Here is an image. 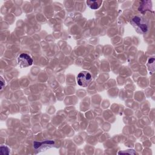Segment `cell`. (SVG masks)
Segmentation results:
<instances>
[{"label":"cell","instance_id":"obj_1","mask_svg":"<svg viewBox=\"0 0 155 155\" xmlns=\"http://www.w3.org/2000/svg\"><path fill=\"white\" fill-rule=\"evenodd\" d=\"M77 79L79 86L82 87H86L89 86L92 82V77L90 73L86 71H83L78 74Z\"/></svg>","mask_w":155,"mask_h":155},{"label":"cell","instance_id":"obj_2","mask_svg":"<svg viewBox=\"0 0 155 155\" xmlns=\"http://www.w3.org/2000/svg\"><path fill=\"white\" fill-rule=\"evenodd\" d=\"M18 63L21 68L27 67L32 65L33 60L27 54H22L18 58Z\"/></svg>","mask_w":155,"mask_h":155},{"label":"cell","instance_id":"obj_3","mask_svg":"<svg viewBox=\"0 0 155 155\" xmlns=\"http://www.w3.org/2000/svg\"><path fill=\"white\" fill-rule=\"evenodd\" d=\"M132 24L135 26V27L140 30L141 32L145 33L148 30L147 24H146L142 18L136 16L132 20Z\"/></svg>","mask_w":155,"mask_h":155},{"label":"cell","instance_id":"obj_4","mask_svg":"<svg viewBox=\"0 0 155 155\" xmlns=\"http://www.w3.org/2000/svg\"><path fill=\"white\" fill-rule=\"evenodd\" d=\"M103 1H87V4L88 6L89 7L92 9H98L101 5Z\"/></svg>","mask_w":155,"mask_h":155},{"label":"cell","instance_id":"obj_5","mask_svg":"<svg viewBox=\"0 0 155 155\" xmlns=\"http://www.w3.org/2000/svg\"><path fill=\"white\" fill-rule=\"evenodd\" d=\"M55 144L54 141H46L43 142V143H38V142H34L33 145H34V148L35 149H38L39 147H41L42 145H54Z\"/></svg>","mask_w":155,"mask_h":155},{"label":"cell","instance_id":"obj_6","mask_svg":"<svg viewBox=\"0 0 155 155\" xmlns=\"http://www.w3.org/2000/svg\"><path fill=\"white\" fill-rule=\"evenodd\" d=\"M10 153V149L6 146H1L0 148V153L1 154H9Z\"/></svg>","mask_w":155,"mask_h":155},{"label":"cell","instance_id":"obj_7","mask_svg":"<svg viewBox=\"0 0 155 155\" xmlns=\"http://www.w3.org/2000/svg\"><path fill=\"white\" fill-rule=\"evenodd\" d=\"M128 151H129V150H128ZM130 151L131 152H127V151L126 152H119L118 153V154H124V153H126V154H137L135 152H134L133 150H130Z\"/></svg>","mask_w":155,"mask_h":155},{"label":"cell","instance_id":"obj_8","mask_svg":"<svg viewBox=\"0 0 155 155\" xmlns=\"http://www.w3.org/2000/svg\"><path fill=\"white\" fill-rule=\"evenodd\" d=\"M4 82H5V81H4L3 78H2V77H1V89H2L3 87Z\"/></svg>","mask_w":155,"mask_h":155}]
</instances>
